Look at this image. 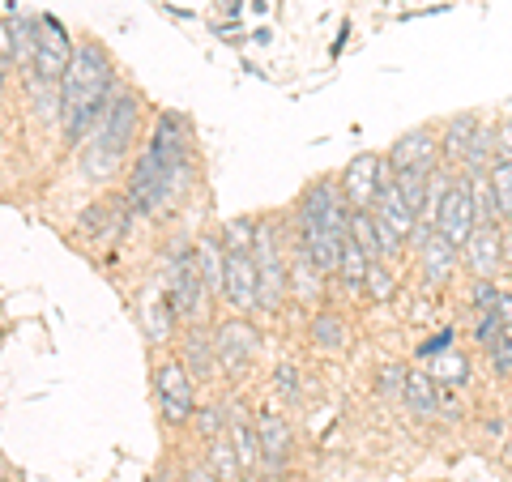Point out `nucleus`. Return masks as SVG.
<instances>
[{
  "label": "nucleus",
  "instance_id": "1",
  "mask_svg": "<svg viewBox=\"0 0 512 482\" xmlns=\"http://www.w3.org/2000/svg\"><path fill=\"white\" fill-rule=\"evenodd\" d=\"M116 90H120L116 69H111V56L103 47L99 43L77 47L69 73L60 77V120H64V141L69 146H82L90 137V128L99 124Z\"/></svg>",
  "mask_w": 512,
  "mask_h": 482
},
{
  "label": "nucleus",
  "instance_id": "2",
  "mask_svg": "<svg viewBox=\"0 0 512 482\" xmlns=\"http://www.w3.org/2000/svg\"><path fill=\"white\" fill-rule=\"evenodd\" d=\"M137 94L116 90L111 94L107 111L99 116V124L90 128L86 137V150H82V171L90 180H111L120 171V158L133 146V133H137Z\"/></svg>",
  "mask_w": 512,
  "mask_h": 482
},
{
  "label": "nucleus",
  "instance_id": "3",
  "mask_svg": "<svg viewBox=\"0 0 512 482\" xmlns=\"http://www.w3.org/2000/svg\"><path fill=\"white\" fill-rule=\"evenodd\" d=\"M205 299H210V286H205L201 269H197V252L188 248H175L171 252V265H167V303L180 320H197L205 316Z\"/></svg>",
  "mask_w": 512,
  "mask_h": 482
},
{
  "label": "nucleus",
  "instance_id": "4",
  "mask_svg": "<svg viewBox=\"0 0 512 482\" xmlns=\"http://www.w3.org/2000/svg\"><path fill=\"white\" fill-rule=\"evenodd\" d=\"M436 231L448 239L453 248H466L470 235L478 231V201L470 188V175L461 184H453L436 205Z\"/></svg>",
  "mask_w": 512,
  "mask_h": 482
},
{
  "label": "nucleus",
  "instance_id": "5",
  "mask_svg": "<svg viewBox=\"0 0 512 482\" xmlns=\"http://www.w3.org/2000/svg\"><path fill=\"white\" fill-rule=\"evenodd\" d=\"M192 372L184 363H163L154 376V393H158V410H163V423L180 427L197 414V401H192Z\"/></svg>",
  "mask_w": 512,
  "mask_h": 482
},
{
  "label": "nucleus",
  "instance_id": "6",
  "mask_svg": "<svg viewBox=\"0 0 512 482\" xmlns=\"http://www.w3.org/2000/svg\"><path fill=\"white\" fill-rule=\"evenodd\" d=\"M39 22V43H35V77H47V82H60L64 73H69V64L77 56V47L69 43V35H64V26L52 18V13H43Z\"/></svg>",
  "mask_w": 512,
  "mask_h": 482
},
{
  "label": "nucleus",
  "instance_id": "7",
  "mask_svg": "<svg viewBox=\"0 0 512 482\" xmlns=\"http://www.w3.org/2000/svg\"><path fill=\"white\" fill-rule=\"evenodd\" d=\"M227 299L244 316L261 308V269L252 248H227Z\"/></svg>",
  "mask_w": 512,
  "mask_h": 482
},
{
  "label": "nucleus",
  "instance_id": "8",
  "mask_svg": "<svg viewBox=\"0 0 512 482\" xmlns=\"http://www.w3.org/2000/svg\"><path fill=\"white\" fill-rule=\"evenodd\" d=\"M256 269H261V308L274 312L282 295H286V265H282V248H278V235L274 227H261L256 231Z\"/></svg>",
  "mask_w": 512,
  "mask_h": 482
},
{
  "label": "nucleus",
  "instance_id": "9",
  "mask_svg": "<svg viewBox=\"0 0 512 482\" xmlns=\"http://www.w3.org/2000/svg\"><path fill=\"white\" fill-rule=\"evenodd\" d=\"M380 167H384L380 154H359L355 163L346 167V175H342V197L350 201V210H372V205H376L384 180H389V171H380Z\"/></svg>",
  "mask_w": 512,
  "mask_h": 482
},
{
  "label": "nucleus",
  "instance_id": "10",
  "mask_svg": "<svg viewBox=\"0 0 512 482\" xmlns=\"http://www.w3.org/2000/svg\"><path fill=\"white\" fill-rule=\"evenodd\" d=\"M214 350H218V367L244 372L256 359V350H261V337H256V329H248L244 320H227V325L214 333Z\"/></svg>",
  "mask_w": 512,
  "mask_h": 482
},
{
  "label": "nucleus",
  "instance_id": "11",
  "mask_svg": "<svg viewBox=\"0 0 512 482\" xmlns=\"http://www.w3.org/2000/svg\"><path fill=\"white\" fill-rule=\"evenodd\" d=\"M466 256H470V269L478 273V278H495V273H500V261H504L500 227H495V222H478V231L466 244Z\"/></svg>",
  "mask_w": 512,
  "mask_h": 482
},
{
  "label": "nucleus",
  "instance_id": "12",
  "mask_svg": "<svg viewBox=\"0 0 512 482\" xmlns=\"http://www.w3.org/2000/svg\"><path fill=\"white\" fill-rule=\"evenodd\" d=\"M256 436H261V461L269 470H282V461L291 457V423L278 410L256 414Z\"/></svg>",
  "mask_w": 512,
  "mask_h": 482
},
{
  "label": "nucleus",
  "instance_id": "13",
  "mask_svg": "<svg viewBox=\"0 0 512 482\" xmlns=\"http://www.w3.org/2000/svg\"><path fill=\"white\" fill-rule=\"evenodd\" d=\"M372 214L380 218V222H389V227L397 231V235H414V227H419V214L410 210V201L402 197V188H397V180H384V188H380V197H376V205H372Z\"/></svg>",
  "mask_w": 512,
  "mask_h": 482
},
{
  "label": "nucleus",
  "instance_id": "14",
  "mask_svg": "<svg viewBox=\"0 0 512 482\" xmlns=\"http://www.w3.org/2000/svg\"><path fill=\"white\" fill-rule=\"evenodd\" d=\"M419 256H423V273L431 282H448V273L457 269V248L440 231H419Z\"/></svg>",
  "mask_w": 512,
  "mask_h": 482
},
{
  "label": "nucleus",
  "instance_id": "15",
  "mask_svg": "<svg viewBox=\"0 0 512 482\" xmlns=\"http://www.w3.org/2000/svg\"><path fill=\"white\" fill-rule=\"evenodd\" d=\"M192 252H197V269H201L205 286H210V295H227V244L201 239Z\"/></svg>",
  "mask_w": 512,
  "mask_h": 482
},
{
  "label": "nucleus",
  "instance_id": "16",
  "mask_svg": "<svg viewBox=\"0 0 512 482\" xmlns=\"http://www.w3.org/2000/svg\"><path fill=\"white\" fill-rule=\"evenodd\" d=\"M431 158H436V137H431V133H406V137L389 150V167H393V171L431 167Z\"/></svg>",
  "mask_w": 512,
  "mask_h": 482
},
{
  "label": "nucleus",
  "instance_id": "17",
  "mask_svg": "<svg viewBox=\"0 0 512 482\" xmlns=\"http://www.w3.org/2000/svg\"><path fill=\"white\" fill-rule=\"evenodd\" d=\"M227 423H231V444H235L239 461H244V470H252L256 457H261V436H256V423H248L244 406H231Z\"/></svg>",
  "mask_w": 512,
  "mask_h": 482
},
{
  "label": "nucleus",
  "instance_id": "18",
  "mask_svg": "<svg viewBox=\"0 0 512 482\" xmlns=\"http://www.w3.org/2000/svg\"><path fill=\"white\" fill-rule=\"evenodd\" d=\"M431 175H436L431 167H406V171H393V180H397V188H402V197L410 201V210H414V214H423V210H427V197H431L427 184H431Z\"/></svg>",
  "mask_w": 512,
  "mask_h": 482
},
{
  "label": "nucleus",
  "instance_id": "19",
  "mask_svg": "<svg viewBox=\"0 0 512 482\" xmlns=\"http://www.w3.org/2000/svg\"><path fill=\"white\" fill-rule=\"evenodd\" d=\"M406 406L427 419V414H436V376L431 372H410L406 376Z\"/></svg>",
  "mask_w": 512,
  "mask_h": 482
},
{
  "label": "nucleus",
  "instance_id": "20",
  "mask_svg": "<svg viewBox=\"0 0 512 482\" xmlns=\"http://www.w3.org/2000/svg\"><path fill=\"white\" fill-rule=\"evenodd\" d=\"M171 303H163L158 295H146V303H141V325H146V337L154 346H163L171 337Z\"/></svg>",
  "mask_w": 512,
  "mask_h": 482
},
{
  "label": "nucleus",
  "instance_id": "21",
  "mask_svg": "<svg viewBox=\"0 0 512 482\" xmlns=\"http://www.w3.org/2000/svg\"><path fill=\"white\" fill-rule=\"evenodd\" d=\"M350 239L372 256V261H380L384 256V244H380V227H376V214L372 210H350Z\"/></svg>",
  "mask_w": 512,
  "mask_h": 482
},
{
  "label": "nucleus",
  "instance_id": "22",
  "mask_svg": "<svg viewBox=\"0 0 512 482\" xmlns=\"http://www.w3.org/2000/svg\"><path fill=\"white\" fill-rule=\"evenodd\" d=\"M184 363H188V372H192V376L210 380V376H214V367H218V350H214V342H205L201 333H192L188 342H184Z\"/></svg>",
  "mask_w": 512,
  "mask_h": 482
},
{
  "label": "nucleus",
  "instance_id": "23",
  "mask_svg": "<svg viewBox=\"0 0 512 482\" xmlns=\"http://www.w3.org/2000/svg\"><path fill=\"white\" fill-rule=\"evenodd\" d=\"M210 470H214L222 482H235L239 474H244V461H239L231 436H214V440H210Z\"/></svg>",
  "mask_w": 512,
  "mask_h": 482
},
{
  "label": "nucleus",
  "instance_id": "24",
  "mask_svg": "<svg viewBox=\"0 0 512 482\" xmlns=\"http://www.w3.org/2000/svg\"><path fill=\"white\" fill-rule=\"evenodd\" d=\"M427 372L436 376V384H466L470 380V363H466V355H457V350H444V355L431 359Z\"/></svg>",
  "mask_w": 512,
  "mask_h": 482
},
{
  "label": "nucleus",
  "instance_id": "25",
  "mask_svg": "<svg viewBox=\"0 0 512 482\" xmlns=\"http://www.w3.org/2000/svg\"><path fill=\"white\" fill-rule=\"evenodd\" d=\"M487 180H491V192H495V205H500V218H512V163L508 158H495Z\"/></svg>",
  "mask_w": 512,
  "mask_h": 482
},
{
  "label": "nucleus",
  "instance_id": "26",
  "mask_svg": "<svg viewBox=\"0 0 512 482\" xmlns=\"http://www.w3.org/2000/svg\"><path fill=\"white\" fill-rule=\"evenodd\" d=\"M474 116H461V120H453L448 124V137H444V154H448V163H466V150H470V141H474Z\"/></svg>",
  "mask_w": 512,
  "mask_h": 482
},
{
  "label": "nucleus",
  "instance_id": "27",
  "mask_svg": "<svg viewBox=\"0 0 512 482\" xmlns=\"http://www.w3.org/2000/svg\"><path fill=\"white\" fill-rule=\"evenodd\" d=\"M291 282H295V291L303 295V299H312L316 291H320V282H325V273L316 269V261L308 252L299 248V256H295V273H291Z\"/></svg>",
  "mask_w": 512,
  "mask_h": 482
},
{
  "label": "nucleus",
  "instance_id": "28",
  "mask_svg": "<svg viewBox=\"0 0 512 482\" xmlns=\"http://www.w3.org/2000/svg\"><path fill=\"white\" fill-rule=\"evenodd\" d=\"M367 261H372V256H367L359 244H355V239H346V248H342V278L350 282V286H359V282H367V273H372V265H367Z\"/></svg>",
  "mask_w": 512,
  "mask_h": 482
},
{
  "label": "nucleus",
  "instance_id": "29",
  "mask_svg": "<svg viewBox=\"0 0 512 482\" xmlns=\"http://www.w3.org/2000/svg\"><path fill=\"white\" fill-rule=\"evenodd\" d=\"M312 337H316V346H342L346 342V329H342V320L333 316V312H320L312 320Z\"/></svg>",
  "mask_w": 512,
  "mask_h": 482
},
{
  "label": "nucleus",
  "instance_id": "30",
  "mask_svg": "<svg viewBox=\"0 0 512 482\" xmlns=\"http://www.w3.org/2000/svg\"><path fill=\"white\" fill-rule=\"evenodd\" d=\"M487 355H491L495 376H512V337H508V329L500 333V342L487 346Z\"/></svg>",
  "mask_w": 512,
  "mask_h": 482
},
{
  "label": "nucleus",
  "instance_id": "31",
  "mask_svg": "<svg viewBox=\"0 0 512 482\" xmlns=\"http://www.w3.org/2000/svg\"><path fill=\"white\" fill-rule=\"evenodd\" d=\"M406 376L410 372H402V367H384L380 372V393L384 397H406Z\"/></svg>",
  "mask_w": 512,
  "mask_h": 482
},
{
  "label": "nucleus",
  "instance_id": "32",
  "mask_svg": "<svg viewBox=\"0 0 512 482\" xmlns=\"http://www.w3.org/2000/svg\"><path fill=\"white\" fill-rule=\"evenodd\" d=\"M495 299H500V291H495V278H478V286H474V308L478 312H495Z\"/></svg>",
  "mask_w": 512,
  "mask_h": 482
},
{
  "label": "nucleus",
  "instance_id": "33",
  "mask_svg": "<svg viewBox=\"0 0 512 482\" xmlns=\"http://www.w3.org/2000/svg\"><path fill=\"white\" fill-rule=\"evenodd\" d=\"M444 350H453V333H436V337H427V342L419 346V359H436V355H444Z\"/></svg>",
  "mask_w": 512,
  "mask_h": 482
},
{
  "label": "nucleus",
  "instance_id": "34",
  "mask_svg": "<svg viewBox=\"0 0 512 482\" xmlns=\"http://www.w3.org/2000/svg\"><path fill=\"white\" fill-rule=\"evenodd\" d=\"M495 158H508L512 163V120H504L500 133H495Z\"/></svg>",
  "mask_w": 512,
  "mask_h": 482
},
{
  "label": "nucleus",
  "instance_id": "35",
  "mask_svg": "<svg viewBox=\"0 0 512 482\" xmlns=\"http://www.w3.org/2000/svg\"><path fill=\"white\" fill-rule=\"evenodd\" d=\"M278 393L282 397H295L299 393V372H295V367H278Z\"/></svg>",
  "mask_w": 512,
  "mask_h": 482
},
{
  "label": "nucleus",
  "instance_id": "36",
  "mask_svg": "<svg viewBox=\"0 0 512 482\" xmlns=\"http://www.w3.org/2000/svg\"><path fill=\"white\" fill-rule=\"evenodd\" d=\"M367 282H372V295L376 299H389L393 286H389V273H384V269H372V273H367Z\"/></svg>",
  "mask_w": 512,
  "mask_h": 482
},
{
  "label": "nucleus",
  "instance_id": "37",
  "mask_svg": "<svg viewBox=\"0 0 512 482\" xmlns=\"http://www.w3.org/2000/svg\"><path fill=\"white\" fill-rule=\"evenodd\" d=\"M218 427H222V406H210V410L201 414V431L214 440V436H218Z\"/></svg>",
  "mask_w": 512,
  "mask_h": 482
},
{
  "label": "nucleus",
  "instance_id": "38",
  "mask_svg": "<svg viewBox=\"0 0 512 482\" xmlns=\"http://www.w3.org/2000/svg\"><path fill=\"white\" fill-rule=\"evenodd\" d=\"M495 316H500V325L512 329V295H500L495 299Z\"/></svg>",
  "mask_w": 512,
  "mask_h": 482
},
{
  "label": "nucleus",
  "instance_id": "39",
  "mask_svg": "<svg viewBox=\"0 0 512 482\" xmlns=\"http://www.w3.org/2000/svg\"><path fill=\"white\" fill-rule=\"evenodd\" d=\"M184 482H222L214 470H188V478Z\"/></svg>",
  "mask_w": 512,
  "mask_h": 482
},
{
  "label": "nucleus",
  "instance_id": "40",
  "mask_svg": "<svg viewBox=\"0 0 512 482\" xmlns=\"http://www.w3.org/2000/svg\"><path fill=\"white\" fill-rule=\"evenodd\" d=\"M508 444H512V440H508ZM508 465H512V448H508Z\"/></svg>",
  "mask_w": 512,
  "mask_h": 482
},
{
  "label": "nucleus",
  "instance_id": "41",
  "mask_svg": "<svg viewBox=\"0 0 512 482\" xmlns=\"http://www.w3.org/2000/svg\"><path fill=\"white\" fill-rule=\"evenodd\" d=\"M508 227H512V218H508Z\"/></svg>",
  "mask_w": 512,
  "mask_h": 482
}]
</instances>
